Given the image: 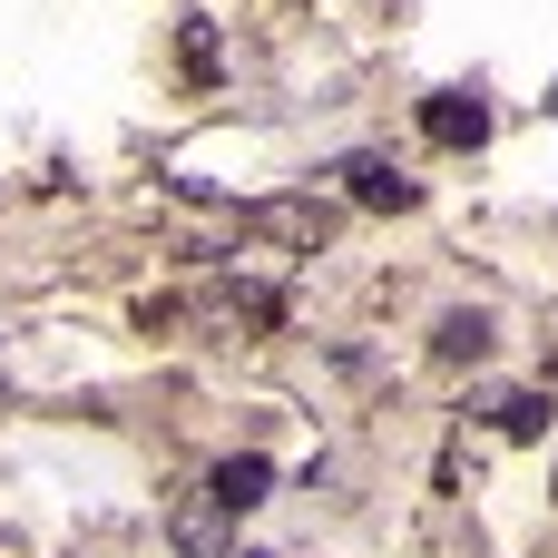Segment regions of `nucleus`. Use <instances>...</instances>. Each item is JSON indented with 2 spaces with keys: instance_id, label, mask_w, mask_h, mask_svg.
Masks as SVG:
<instances>
[{
  "instance_id": "nucleus-4",
  "label": "nucleus",
  "mask_w": 558,
  "mask_h": 558,
  "mask_svg": "<svg viewBox=\"0 0 558 558\" xmlns=\"http://www.w3.org/2000/svg\"><path fill=\"white\" fill-rule=\"evenodd\" d=\"M353 196H363V206H412V196H422V186H412V177H392V167H373V157H363V167H353Z\"/></svg>"
},
{
  "instance_id": "nucleus-5",
  "label": "nucleus",
  "mask_w": 558,
  "mask_h": 558,
  "mask_svg": "<svg viewBox=\"0 0 558 558\" xmlns=\"http://www.w3.org/2000/svg\"><path fill=\"white\" fill-rule=\"evenodd\" d=\"M441 353H451V363H481V353H490V324H481V314H451V324H441Z\"/></svg>"
},
{
  "instance_id": "nucleus-1",
  "label": "nucleus",
  "mask_w": 558,
  "mask_h": 558,
  "mask_svg": "<svg viewBox=\"0 0 558 558\" xmlns=\"http://www.w3.org/2000/svg\"><path fill=\"white\" fill-rule=\"evenodd\" d=\"M167 539H177V558H226L235 549V510H226L216 490H196V500H177Z\"/></svg>"
},
{
  "instance_id": "nucleus-6",
  "label": "nucleus",
  "mask_w": 558,
  "mask_h": 558,
  "mask_svg": "<svg viewBox=\"0 0 558 558\" xmlns=\"http://www.w3.org/2000/svg\"><path fill=\"white\" fill-rule=\"evenodd\" d=\"M500 432H510V441H539V432H549V392H520V402H500Z\"/></svg>"
},
{
  "instance_id": "nucleus-3",
  "label": "nucleus",
  "mask_w": 558,
  "mask_h": 558,
  "mask_svg": "<svg viewBox=\"0 0 558 558\" xmlns=\"http://www.w3.org/2000/svg\"><path fill=\"white\" fill-rule=\"evenodd\" d=\"M206 490H216L226 510H255V500L275 490V461H265V451H235V461H216V471H206Z\"/></svg>"
},
{
  "instance_id": "nucleus-2",
  "label": "nucleus",
  "mask_w": 558,
  "mask_h": 558,
  "mask_svg": "<svg viewBox=\"0 0 558 558\" xmlns=\"http://www.w3.org/2000/svg\"><path fill=\"white\" fill-rule=\"evenodd\" d=\"M422 137H432V147H481V137H490V108H481L471 88H441V98H422Z\"/></svg>"
}]
</instances>
